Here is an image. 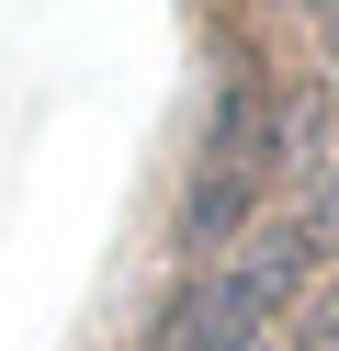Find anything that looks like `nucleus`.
<instances>
[{
	"label": "nucleus",
	"mask_w": 339,
	"mask_h": 351,
	"mask_svg": "<svg viewBox=\"0 0 339 351\" xmlns=\"http://www.w3.org/2000/svg\"><path fill=\"white\" fill-rule=\"evenodd\" d=\"M305 272H316V238H305V227L249 238L238 261H215V272H203V295L181 306L170 351H271V317H283V295H294Z\"/></svg>",
	"instance_id": "1"
},
{
	"label": "nucleus",
	"mask_w": 339,
	"mask_h": 351,
	"mask_svg": "<svg viewBox=\"0 0 339 351\" xmlns=\"http://www.w3.org/2000/svg\"><path fill=\"white\" fill-rule=\"evenodd\" d=\"M271 147H283L271 102H260V91H226V136H215V159H203V182H192V215H181V227H192V238H226V227L249 215V193L271 182V170H260Z\"/></svg>",
	"instance_id": "2"
},
{
	"label": "nucleus",
	"mask_w": 339,
	"mask_h": 351,
	"mask_svg": "<svg viewBox=\"0 0 339 351\" xmlns=\"http://www.w3.org/2000/svg\"><path fill=\"white\" fill-rule=\"evenodd\" d=\"M305 351H339V283H328V306H316V340Z\"/></svg>",
	"instance_id": "3"
}]
</instances>
